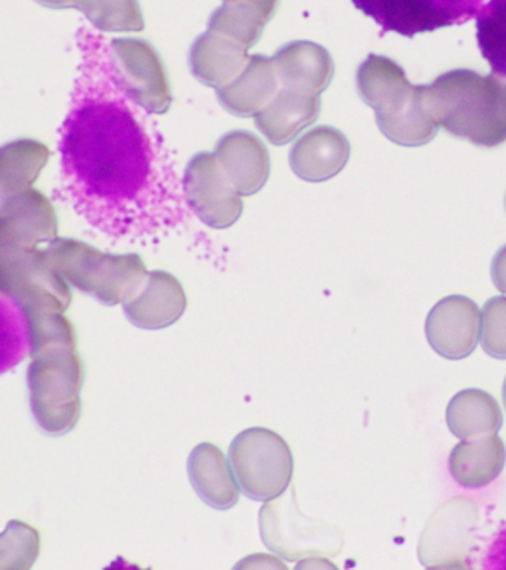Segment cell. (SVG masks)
Instances as JSON below:
<instances>
[{
    "label": "cell",
    "mask_w": 506,
    "mask_h": 570,
    "mask_svg": "<svg viewBox=\"0 0 506 570\" xmlns=\"http://www.w3.org/2000/svg\"><path fill=\"white\" fill-rule=\"evenodd\" d=\"M357 87L363 101L375 110L381 134L399 146L428 145L437 137L421 111L419 85L408 82L406 71L390 58L375 56L359 66Z\"/></svg>",
    "instance_id": "obj_4"
},
{
    "label": "cell",
    "mask_w": 506,
    "mask_h": 570,
    "mask_svg": "<svg viewBox=\"0 0 506 570\" xmlns=\"http://www.w3.org/2000/svg\"><path fill=\"white\" fill-rule=\"evenodd\" d=\"M50 159V150L34 140L12 141L0 151L2 200L30 189Z\"/></svg>",
    "instance_id": "obj_25"
},
{
    "label": "cell",
    "mask_w": 506,
    "mask_h": 570,
    "mask_svg": "<svg viewBox=\"0 0 506 570\" xmlns=\"http://www.w3.org/2000/svg\"><path fill=\"white\" fill-rule=\"evenodd\" d=\"M421 111L434 127L482 147L506 141V79L452 70L419 85Z\"/></svg>",
    "instance_id": "obj_3"
},
{
    "label": "cell",
    "mask_w": 506,
    "mask_h": 570,
    "mask_svg": "<svg viewBox=\"0 0 506 570\" xmlns=\"http://www.w3.org/2000/svg\"><path fill=\"white\" fill-rule=\"evenodd\" d=\"M319 111L321 94L281 87L272 102L256 116V127L270 142L282 146L312 125Z\"/></svg>",
    "instance_id": "obj_18"
},
{
    "label": "cell",
    "mask_w": 506,
    "mask_h": 570,
    "mask_svg": "<svg viewBox=\"0 0 506 570\" xmlns=\"http://www.w3.org/2000/svg\"><path fill=\"white\" fill-rule=\"evenodd\" d=\"M477 507L468 498L444 503L433 515L419 546L421 563L428 568H464L477 525Z\"/></svg>",
    "instance_id": "obj_12"
},
{
    "label": "cell",
    "mask_w": 506,
    "mask_h": 570,
    "mask_svg": "<svg viewBox=\"0 0 506 570\" xmlns=\"http://www.w3.org/2000/svg\"><path fill=\"white\" fill-rule=\"evenodd\" d=\"M186 307L183 285L166 271L149 272L139 292L123 303L128 321L146 330L170 327L183 316Z\"/></svg>",
    "instance_id": "obj_15"
},
{
    "label": "cell",
    "mask_w": 506,
    "mask_h": 570,
    "mask_svg": "<svg viewBox=\"0 0 506 570\" xmlns=\"http://www.w3.org/2000/svg\"><path fill=\"white\" fill-rule=\"evenodd\" d=\"M0 288L23 312L65 314L72 302L68 281L39 247L0 244Z\"/></svg>",
    "instance_id": "obj_8"
},
{
    "label": "cell",
    "mask_w": 506,
    "mask_h": 570,
    "mask_svg": "<svg viewBox=\"0 0 506 570\" xmlns=\"http://www.w3.org/2000/svg\"><path fill=\"white\" fill-rule=\"evenodd\" d=\"M115 79L131 100L152 115L170 110L172 94L166 67L149 43L137 39L110 42Z\"/></svg>",
    "instance_id": "obj_10"
},
{
    "label": "cell",
    "mask_w": 506,
    "mask_h": 570,
    "mask_svg": "<svg viewBox=\"0 0 506 570\" xmlns=\"http://www.w3.org/2000/svg\"><path fill=\"white\" fill-rule=\"evenodd\" d=\"M259 528L266 548L288 561L335 557L344 547V533L339 528L300 511L295 489L261 507Z\"/></svg>",
    "instance_id": "obj_6"
},
{
    "label": "cell",
    "mask_w": 506,
    "mask_h": 570,
    "mask_svg": "<svg viewBox=\"0 0 506 570\" xmlns=\"http://www.w3.org/2000/svg\"><path fill=\"white\" fill-rule=\"evenodd\" d=\"M81 65L60 128L61 189L96 229L152 238L188 218L183 183L161 129L115 79L103 36L78 33Z\"/></svg>",
    "instance_id": "obj_1"
},
{
    "label": "cell",
    "mask_w": 506,
    "mask_h": 570,
    "mask_svg": "<svg viewBox=\"0 0 506 570\" xmlns=\"http://www.w3.org/2000/svg\"><path fill=\"white\" fill-rule=\"evenodd\" d=\"M46 253L69 284L109 306L135 296L149 275L139 254H106L77 239L56 238Z\"/></svg>",
    "instance_id": "obj_5"
},
{
    "label": "cell",
    "mask_w": 506,
    "mask_h": 570,
    "mask_svg": "<svg viewBox=\"0 0 506 570\" xmlns=\"http://www.w3.org/2000/svg\"><path fill=\"white\" fill-rule=\"evenodd\" d=\"M487 569H506V529L497 534L486 557Z\"/></svg>",
    "instance_id": "obj_29"
},
{
    "label": "cell",
    "mask_w": 506,
    "mask_h": 570,
    "mask_svg": "<svg viewBox=\"0 0 506 570\" xmlns=\"http://www.w3.org/2000/svg\"><path fill=\"white\" fill-rule=\"evenodd\" d=\"M189 480L207 505L226 511L239 501L237 476L224 452L211 443H201L190 452Z\"/></svg>",
    "instance_id": "obj_19"
},
{
    "label": "cell",
    "mask_w": 506,
    "mask_h": 570,
    "mask_svg": "<svg viewBox=\"0 0 506 570\" xmlns=\"http://www.w3.org/2000/svg\"><path fill=\"white\" fill-rule=\"evenodd\" d=\"M30 355V407L47 434L72 431L82 412L81 391L86 370L77 350V332L65 314L24 312Z\"/></svg>",
    "instance_id": "obj_2"
},
{
    "label": "cell",
    "mask_w": 506,
    "mask_h": 570,
    "mask_svg": "<svg viewBox=\"0 0 506 570\" xmlns=\"http://www.w3.org/2000/svg\"><path fill=\"white\" fill-rule=\"evenodd\" d=\"M41 537L32 525L12 520L0 538V569L28 570L39 556Z\"/></svg>",
    "instance_id": "obj_27"
},
{
    "label": "cell",
    "mask_w": 506,
    "mask_h": 570,
    "mask_svg": "<svg viewBox=\"0 0 506 570\" xmlns=\"http://www.w3.org/2000/svg\"><path fill=\"white\" fill-rule=\"evenodd\" d=\"M484 0H353L381 27L406 38L444 27L465 24L483 9Z\"/></svg>",
    "instance_id": "obj_9"
},
{
    "label": "cell",
    "mask_w": 506,
    "mask_h": 570,
    "mask_svg": "<svg viewBox=\"0 0 506 570\" xmlns=\"http://www.w3.org/2000/svg\"><path fill=\"white\" fill-rule=\"evenodd\" d=\"M502 399H504V404H505V409H506V379L504 382V387H502Z\"/></svg>",
    "instance_id": "obj_31"
},
{
    "label": "cell",
    "mask_w": 506,
    "mask_h": 570,
    "mask_svg": "<svg viewBox=\"0 0 506 570\" xmlns=\"http://www.w3.org/2000/svg\"><path fill=\"white\" fill-rule=\"evenodd\" d=\"M350 156L348 138L339 129L318 127L297 140L290 151L292 173L301 180H330L345 168Z\"/></svg>",
    "instance_id": "obj_16"
},
{
    "label": "cell",
    "mask_w": 506,
    "mask_h": 570,
    "mask_svg": "<svg viewBox=\"0 0 506 570\" xmlns=\"http://www.w3.org/2000/svg\"><path fill=\"white\" fill-rule=\"evenodd\" d=\"M477 39L492 73L506 79V0H490L479 11Z\"/></svg>",
    "instance_id": "obj_26"
},
{
    "label": "cell",
    "mask_w": 506,
    "mask_h": 570,
    "mask_svg": "<svg viewBox=\"0 0 506 570\" xmlns=\"http://www.w3.org/2000/svg\"><path fill=\"white\" fill-rule=\"evenodd\" d=\"M183 190L189 208L207 226L226 229L241 217V195L216 155L201 151L190 159L185 171Z\"/></svg>",
    "instance_id": "obj_11"
},
{
    "label": "cell",
    "mask_w": 506,
    "mask_h": 570,
    "mask_svg": "<svg viewBox=\"0 0 506 570\" xmlns=\"http://www.w3.org/2000/svg\"><path fill=\"white\" fill-rule=\"evenodd\" d=\"M229 459L239 489L252 501H272L290 488L295 470L290 445L268 428H248L235 436Z\"/></svg>",
    "instance_id": "obj_7"
},
{
    "label": "cell",
    "mask_w": 506,
    "mask_h": 570,
    "mask_svg": "<svg viewBox=\"0 0 506 570\" xmlns=\"http://www.w3.org/2000/svg\"><path fill=\"white\" fill-rule=\"evenodd\" d=\"M216 156L241 196L257 194L268 181L269 151L255 134L248 131L226 134L217 142Z\"/></svg>",
    "instance_id": "obj_17"
},
{
    "label": "cell",
    "mask_w": 506,
    "mask_h": 570,
    "mask_svg": "<svg viewBox=\"0 0 506 570\" xmlns=\"http://www.w3.org/2000/svg\"><path fill=\"white\" fill-rule=\"evenodd\" d=\"M505 463L504 441L500 436L488 435L456 444L448 458V470L462 488L482 489L500 475Z\"/></svg>",
    "instance_id": "obj_23"
},
{
    "label": "cell",
    "mask_w": 506,
    "mask_h": 570,
    "mask_svg": "<svg viewBox=\"0 0 506 570\" xmlns=\"http://www.w3.org/2000/svg\"><path fill=\"white\" fill-rule=\"evenodd\" d=\"M426 338L438 355L464 360L482 337V312L465 296H448L430 309L425 324Z\"/></svg>",
    "instance_id": "obj_13"
},
{
    "label": "cell",
    "mask_w": 506,
    "mask_h": 570,
    "mask_svg": "<svg viewBox=\"0 0 506 570\" xmlns=\"http://www.w3.org/2000/svg\"><path fill=\"white\" fill-rule=\"evenodd\" d=\"M446 417L452 434L460 440L496 435L504 421L499 403L488 392L475 387L453 396Z\"/></svg>",
    "instance_id": "obj_24"
},
{
    "label": "cell",
    "mask_w": 506,
    "mask_h": 570,
    "mask_svg": "<svg viewBox=\"0 0 506 570\" xmlns=\"http://www.w3.org/2000/svg\"><path fill=\"white\" fill-rule=\"evenodd\" d=\"M272 60L282 88L323 94L335 76V61L321 45L287 43Z\"/></svg>",
    "instance_id": "obj_21"
},
{
    "label": "cell",
    "mask_w": 506,
    "mask_h": 570,
    "mask_svg": "<svg viewBox=\"0 0 506 570\" xmlns=\"http://www.w3.org/2000/svg\"><path fill=\"white\" fill-rule=\"evenodd\" d=\"M482 345L486 354L506 360V297L490 298L482 312Z\"/></svg>",
    "instance_id": "obj_28"
},
{
    "label": "cell",
    "mask_w": 506,
    "mask_h": 570,
    "mask_svg": "<svg viewBox=\"0 0 506 570\" xmlns=\"http://www.w3.org/2000/svg\"><path fill=\"white\" fill-rule=\"evenodd\" d=\"M279 89L281 83L274 60L265 56H252L232 83L217 89V97L230 114L256 118L278 96Z\"/></svg>",
    "instance_id": "obj_20"
},
{
    "label": "cell",
    "mask_w": 506,
    "mask_h": 570,
    "mask_svg": "<svg viewBox=\"0 0 506 570\" xmlns=\"http://www.w3.org/2000/svg\"><path fill=\"white\" fill-rule=\"evenodd\" d=\"M59 232L54 208L41 191L30 189L3 199L0 209V244L39 247L52 243Z\"/></svg>",
    "instance_id": "obj_14"
},
{
    "label": "cell",
    "mask_w": 506,
    "mask_h": 570,
    "mask_svg": "<svg viewBox=\"0 0 506 570\" xmlns=\"http://www.w3.org/2000/svg\"><path fill=\"white\" fill-rule=\"evenodd\" d=\"M248 61L247 48L215 31L201 36L190 49L189 65L195 78L216 89L232 83Z\"/></svg>",
    "instance_id": "obj_22"
},
{
    "label": "cell",
    "mask_w": 506,
    "mask_h": 570,
    "mask_svg": "<svg viewBox=\"0 0 506 570\" xmlns=\"http://www.w3.org/2000/svg\"><path fill=\"white\" fill-rule=\"evenodd\" d=\"M492 279L500 293L506 294V245L496 253L492 263Z\"/></svg>",
    "instance_id": "obj_30"
}]
</instances>
